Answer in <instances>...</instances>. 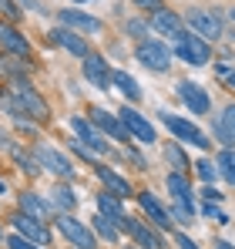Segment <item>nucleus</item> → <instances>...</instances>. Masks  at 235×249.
I'll return each mask as SVG.
<instances>
[{
    "label": "nucleus",
    "instance_id": "nucleus-1",
    "mask_svg": "<svg viewBox=\"0 0 235 249\" xmlns=\"http://www.w3.org/2000/svg\"><path fill=\"white\" fill-rule=\"evenodd\" d=\"M175 51H178V57L185 61V64H208L212 61V51H208V44L205 37H198V34H182V37H175Z\"/></svg>",
    "mask_w": 235,
    "mask_h": 249
},
{
    "label": "nucleus",
    "instance_id": "nucleus-10",
    "mask_svg": "<svg viewBox=\"0 0 235 249\" xmlns=\"http://www.w3.org/2000/svg\"><path fill=\"white\" fill-rule=\"evenodd\" d=\"M118 118H121V124H124V128H128V135H134L138 142H145V145H151V142H155V128L145 122V118H141L138 111L124 108V111H121Z\"/></svg>",
    "mask_w": 235,
    "mask_h": 249
},
{
    "label": "nucleus",
    "instance_id": "nucleus-11",
    "mask_svg": "<svg viewBox=\"0 0 235 249\" xmlns=\"http://www.w3.org/2000/svg\"><path fill=\"white\" fill-rule=\"evenodd\" d=\"M178 98L192 108V115H208V94L201 91V84L182 81V84H178Z\"/></svg>",
    "mask_w": 235,
    "mask_h": 249
},
{
    "label": "nucleus",
    "instance_id": "nucleus-13",
    "mask_svg": "<svg viewBox=\"0 0 235 249\" xmlns=\"http://www.w3.org/2000/svg\"><path fill=\"white\" fill-rule=\"evenodd\" d=\"M124 232H128L141 249H165V243L158 239L151 229H145V222H138V219H124Z\"/></svg>",
    "mask_w": 235,
    "mask_h": 249
},
{
    "label": "nucleus",
    "instance_id": "nucleus-8",
    "mask_svg": "<svg viewBox=\"0 0 235 249\" xmlns=\"http://www.w3.org/2000/svg\"><path fill=\"white\" fill-rule=\"evenodd\" d=\"M71 128L78 131V142L84 145V148H91V152H98V155H104V152H108V142L101 138V131H98L91 122H84L81 115L71 118Z\"/></svg>",
    "mask_w": 235,
    "mask_h": 249
},
{
    "label": "nucleus",
    "instance_id": "nucleus-28",
    "mask_svg": "<svg viewBox=\"0 0 235 249\" xmlns=\"http://www.w3.org/2000/svg\"><path fill=\"white\" fill-rule=\"evenodd\" d=\"M218 172L225 175V182H232V185H235V152H232V148L218 152Z\"/></svg>",
    "mask_w": 235,
    "mask_h": 249
},
{
    "label": "nucleus",
    "instance_id": "nucleus-5",
    "mask_svg": "<svg viewBox=\"0 0 235 249\" xmlns=\"http://www.w3.org/2000/svg\"><path fill=\"white\" fill-rule=\"evenodd\" d=\"M138 61H141L148 71H168L171 51H168L161 41H145V44H138Z\"/></svg>",
    "mask_w": 235,
    "mask_h": 249
},
{
    "label": "nucleus",
    "instance_id": "nucleus-30",
    "mask_svg": "<svg viewBox=\"0 0 235 249\" xmlns=\"http://www.w3.org/2000/svg\"><path fill=\"white\" fill-rule=\"evenodd\" d=\"M165 159L171 162L175 168H188V162H185V155L178 152V145H165Z\"/></svg>",
    "mask_w": 235,
    "mask_h": 249
},
{
    "label": "nucleus",
    "instance_id": "nucleus-14",
    "mask_svg": "<svg viewBox=\"0 0 235 249\" xmlns=\"http://www.w3.org/2000/svg\"><path fill=\"white\" fill-rule=\"evenodd\" d=\"M168 192L175 196V206L185 209V212H195V202H192V189H188V182H185V175L182 172H171L168 175Z\"/></svg>",
    "mask_w": 235,
    "mask_h": 249
},
{
    "label": "nucleus",
    "instance_id": "nucleus-20",
    "mask_svg": "<svg viewBox=\"0 0 235 249\" xmlns=\"http://www.w3.org/2000/svg\"><path fill=\"white\" fill-rule=\"evenodd\" d=\"M50 37H54V41L61 44L64 51H71L74 57H81V61L87 57V44H84V37H78V34H74L71 27H57V31L50 34Z\"/></svg>",
    "mask_w": 235,
    "mask_h": 249
},
{
    "label": "nucleus",
    "instance_id": "nucleus-23",
    "mask_svg": "<svg viewBox=\"0 0 235 249\" xmlns=\"http://www.w3.org/2000/svg\"><path fill=\"white\" fill-rule=\"evenodd\" d=\"M111 84H115V88L124 94V98H128V101H138V98H141L138 81H134L131 74H124V71H111Z\"/></svg>",
    "mask_w": 235,
    "mask_h": 249
},
{
    "label": "nucleus",
    "instance_id": "nucleus-32",
    "mask_svg": "<svg viewBox=\"0 0 235 249\" xmlns=\"http://www.w3.org/2000/svg\"><path fill=\"white\" fill-rule=\"evenodd\" d=\"M124 27H128V34H131V37H145V31H148V27H145L141 20H128Z\"/></svg>",
    "mask_w": 235,
    "mask_h": 249
},
{
    "label": "nucleus",
    "instance_id": "nucleus-44",
    "mask_svg": "<svg viewBox=\"0 0 235 249\" xmlns=\"http://www.w3.org/2000/svg\"><path fill=\"white\" fill-rule=\"evenodd\" d=\"M24 3H31V0H24Z\"/></svg>",
    "mask_w": 235,
    "mask_h": 249
},
{
    "label": "nucleus",
    "instance_id": "nucleus-21",
    "mask_svg": "<svg viewBox=\"0 0 235 249\" xmlns=\"http://www.w3.org/2000/svg\"><path fill=\"white\" fill-rule=\"evenodd\" d=\"M98 209H101V215H104V219H111L115 226L124 229V219H128V215H124V209H121V199H118V196L101 192V196H98Z\"/></svg>",
    "mask_w": 235,
    "mask_h": 249
},
{
    "label": "nucleus",
    "instance_id": "nucleus-38",
    "mask_svg": "<svg viewBox=\"0 0 235 249\" xmlns=\"http://www.w3.org/2000/svg\"><path fill=\"white\" fill-rule=\"evenodd\" d=\"M215 249H235V246H229V243H215Z\"/></svg>",
    "mask_w": 235,
    "mask_h": 249
},
{
    "label": "nucleus",
    "instance_id": "nucleus-42",
    "mask_svg": "<svg viewBox=\"0 0 235 249\" xmlns=\"http://www.w3.org/2000/svg\"><path fill=\"white\" fill-rule=\"evenodd\" d=\"M232 17H235V7H232Z\"/></svg>",
    "mask_w": 235,
    "mask_h": 249
},
{
    "label": "nucleus",
    "instance_id": "nucleus-22",
    "mask_svg": "<svg viewBox=\"0 0 235 249\" xmlns=\"http://www.w3.org/2000/svg\"><path fill=\"white\" fill-rule=\"evenodd\" d=\"M215 138L225 142V145H235V105H229L225 115L215 122Z\"/></svg>",
    "mask_w": 235,
    "mask_h": 249
},
{
    "label": "nucleus",
    "instance_id": "nucleus-15",
    "mask_svg": "<svg viewBox=\"0 0 235 249\" xmlns=\"http://www.w3.org/2000/svg\"><path fill=\"white\" fill-rule=\"evenodd\" d=\"M61 20H64L67 27L87 31V34H101V31H104V24H101L98 17H91V14H81V10H71V7H64V10H61Z\"/></svg>",
    "mask_w": 235,
    "mask_h": 249
},
{
    "label": "nucleus",
    "instance_id": "nucleus-27",
    "mask_svg": "<svg viewBox=\"0 0 235 249\" xmlns=\"http://www.w3.org/2000/svg\"><path fill=\"white\" fill-rule=\"evenodd\" d=\"M91 229H94L101 239H108V243H118V226H111V219H104L101 212L91 219Z\"/></svg>",
    "mask_w": 235,
    "mask_h": 249
},
{
    "label": "nucleus",
    "instance_id": "nucleus-24",
    "mask_svg": "<svg viewBox=\"0 0 235 249\" xmlns=\"http://www.w3.org/2000/svg\"><path fill=\"white\" fill-rule=\"evenodd\" d=\"M98 178H101V182H104V185L115 192L118 199H128V196H131V185H128V182H124L118 172H111V168H98Z\"/></svg>",
    "mask_w": 235,
    "mask_h": 249
},
{
    "label": "nucleus",
    "instance_id": "nucleus-12",
    "mask_svg": "<svg viewBox=\"0 0 235 249\" xmlns=\"http://www.w3.org/2000/svg\"><path fill=\"white\" fill-rule=\"evenodd\" d=\"M0 47L10 51V54H17V57H31V44L24 41V34L17 27L3 24V20H0Z\"/></svg>",
    "mask_w": 235,
    "mask_h": 249
},
{
    "label": "nucleus",
    "instance_id": "nucleus-2",
    "mask_svg": "<svg viewBox=\"0 0 235 249\" xmlns=\"http://www.w3.org/2000/svg\"><path fill=\"white\" fill-rule=\"evenodd\" d=\"M57 229L67 236V243H74L78 249H98V239H94V229L78 222L74 215H57Z\"/></svg>",
    "mask_w": 235,
    "mask_h": 249
},
{
    "label": "nucleus",
    "instance_id": "nucleus-33",
    "mask_svg": "<svg viewBox=\"0 0 235 249\" xmlns=\"http://www.w3.org/2000/svg\"><path fill=\"white\" fill-rule=\"evenodd\" d=\"M131 3L145 7V10H151V14H158V10H165V7H161V0H131Z\"/></svg>",
    "mask_w": 235,
    "mask_h": 249
},
{
    "label": "nucleus",
    "instance_id": "nucleus-29",
    "mask_svg": "<svg viewBox=\"0 0 235 249\" xmlns=\"http://www.w3.org/2000/svg\"><path fill=\"white\" fill-rule=\"evenodd\" d=\"M195 172L205 178V182H215V178H218V165H212L208 159H201V162L195 165Z\"/></svg>",
    "mask_w": 235,
    "mask_h": 249
},
{
    "label": "nucleus",
    "instance_id": "nucleus-40",
    "mask_svg": "<svg viewBox=\"0 0 235 249\" xmlns=\"http://www.w3.org/2000/svg\"><path fill=\"white\" fill-rule=\"evenodd\" d=\"M0 192H7V182H0Z\"/></svg>",
    "mask_w": 235,
    "mask_h": 249
},
{
    "label": "nucleus",
    "instance_id": "nucleus-36",
    "mask_svg": "<svg viewBox=\"0 0 235 249\" xmlns=\"http://www.w3.org/2000/svg\"><path fill=\"white\" fill-rule=\"evenodd\" d=\"M3 148H7L10 155H14V148H17V145L10 142V135H7V131H0V152H3Z\"/></svg>",
    "mask_w": 235,
    "mask_h": 249
},
{
    "label": "nucleus",
    "instance_id": "nucleus-19",
    "mask_svg": "<svg viewBox=\"0 0 235 249\" xmlns=\"http://www.w3.org/2000/svg\"><path fill=\"white\" fill-rule=\"evenodd\" d=\"M151 27H155L158 34H168V37H182V34H185V31H182V17L171 14V10L151 14Z\"/></svg>",
    "mask_w": 235,
    "mask_h": 249
},
{
    "label": "nucleus",
    "instance_id": "nucleus-34",
    "mask_svg": "<svg viewBox=\"0 0 235 249\" xmlns=\"http://www.w3.org/2000/svg\"><path fill=\"white\" fill-rule=\"evenodd\" d=\"M205 215H208V219H218V222H229V219H225V212H222V209H215V206H205Z\"/></svg>",
    "mask_w": 235,
    "mask_h": 249
},
{
    "label": "nucleus",
    "instance_id": "nucleus-9",
    "mask_svg": "<svg viewBox=\"0 0 235 249\" xmlns=\"http://www.w3.org/2000/svg\"><path fill=\"white\" fill-rule=\"evenodd\" d=\"M17 98H20V108H24V115L31 111L37 122H47V118H50V108L44 105V98H40L34 88H27V84H17Z\"/></svg>",
    "mask_w": 235,
    "mask_h": 249
},
{
    "label": "nucleus",
    "instance_id": "nucleus-25",
    "mask_svg": "<svg viewBox=\"0 0 235 249\" xmlns=\"http://www.w3.org/2000/svg\"><path fill=\"white\" fill-rule=\"evenodd\" d=\"M50 199H54V209H61V215H71V212L78 209V196H74L67 185H57V189L50 192Z\"/></svg>",
    "mask_w": 235,
    "mask_h": 249
},
{
    "label": "nucleus",
    "instance_id": "nucleus-18",
    "mask_svg": "<svg viewBox=\"0 0 235 249\" xmlns=\"http://www.w3.org/2000/svg\"><path fill=\"white\" fill-rule=\"evenodd\" d=\"M138 202H141V209L151 215V222H155L158 229H171V215H168L165 206L155 199V192H138Z\"/></svg>",
    "mask_w": 235,
    "mask_h": 249
},
{
    "label": "nucleus",
    "instance_id": "nucleus-17",
    "mask_svg": "<svg viewBox=\"0 0 235 249\" xmlns=\"http://www.w3.org/2000/svg\"><path fill=\"white\" fill-rule=\"evenodd\" d=\"M91 122L98 124L101 131H108L111 138H118V142H128V138H131V135H128V128L118 122L111 111H104V108H94V111H91Z\"/></svg>",
    "mask_w": 235,
    "mask_h": 249
},
{
    "label": "nucleus",
    "instance_id": "nucleus-7",
    "mask_svg": "<svg viewBox=\"0 0 235 249\" xmlns=\"http://www.w3.org/2000/svg\"><path fill=\"white\" fill-rule=\"evenodd\" d=\"M10 222H14L17 236H24V239H31V243H37V246H47V243H50V232L40 226V219H34V215L17 212V215H10Z\"/></svg>",
    "mask_w": 235,
    "mask_h": 249
},
{
    "label": "nucleus",
    "instance_id": "nucleus-37",
    "mask_svg": "<svg viewBox=\"0 0 235 249\" xmlns=\"http://www.w3.org/2000/svg\"><path fill=\"white\" fill-rule=\"evenodd\" d=\"M201 196H205V199H208V202H218V199H222V196H218V192H215V189H212V185H208V189H205V192H201Z\"/></svg>",
    "mask_w": 235,
    "mask_h": 249
},
{
    "label": "nucleus",
    "instance_id": "nucleus-43",
    "mask_svg": "<svg viewBox=\"0 0 235 249\" xmlns=\"http://www.w3.org/2000/svg\"><path fill=\"white\" fill-rule=\"evenodd\" d=\"M0 239H3V232H0Z\"/></svg>",
    "mask_w": 235,
    "mask_h": 249
},
{
    "label": "nucleus",
    "instance_id": "nucleus-39",
    "mask_svg": "<svg viewBox=\"0 0 235 249\" xmlns=\"http://www.w3.org/2000/svg\"><path fill=\"white\" fill-rule=\"evenodd\" d=\"M229 84H232V88H235V71H232V74H229Z\"/></svg>",
    "mask_w": 235,
    "mask_h": 249
},
{
    "label": "nucleus",
    "instance_id": "nucleus-41",
    "mask_svg": "<svg viewBox=\"0 0 235 249\" xmlns=\"http://www.w3.org/2000/svg\"><path fill=\"white\" fill-rule=\"evenodd\" d=\"M74 3H84V0H74Z\"/></svg>",
    "mask_w": 235,
    "mask_h": 249
},
{
    "label": "nucleus",
    "instance_id": "nucleus-3",
    "mask_svg": "<svg viewBox=\"0 0 235 249\" xmlns=\"http://www.w3.org/2000/svg\"><path fill=\"white\" fill-rule=\"evenodd\" d=\"M188 27L195 31L198 37H208V41H218L222 37V20H218V14H212V10H205V7H195V10H188Z\"/></svg>",
    "mask_w": 235,
    "mask_h": 249
},
{
    "label": "nucleus",
    "instance_id": "nucleus-35",
    "mask_svg": "<svg viewBox=\"0 0 235 249\" xmlns=\"http://www.w3.org/2000/svg\"><path fill=\"white\" fill-rule=\"evenodd\" d=\"M175 243H178V249H198L195 243H192V239L185 236V232H178V236H175Z\"/></svg>",
    "mask_w": 235,
    "mask_h": 249
},
{
    "label": "nucleus",
    "instance_id": "nucleus-4",
    "mask_svg": "<svg viewBox=\"0 0 235 249\" xmlns=\"http://www.w3.org/2000/svg\"><path fill=\"white\" fill-rule=\"evenodd\" d=\"M161 124H165L171 135H178L182 142H192L195 148H208V145H212V142H208L192 122H185V118H178V115H171V111H161Z\"/></svg>",
    "mask_w": 235,
    "mask_h": 249
},
{
    "label": "nucleus",
    "instance_id": "nucleus-16",
    "mask_svg": "<svg viewBox=\"0 0 235 249\" xmlns=\"http://www.w3.org/2000/svg\"><path fill=\"white\" fill-rule=\"evenodd\" d=\"M84 78H87V81L94 84V88L108 91V84H111V71H108V64H104L101 57L87 54V57H84Z\"/></svg>",
    "mask_w": 235,
    "mask_h": 249
},
{
    "label": "nucleus",
    "instance_id": "nucleus-6",
    "mask_svg": "<svg viewBox=\"0 0 235 249\" xmlns=\"http://www.w3.org/2000/svg\"><path fill=\"white\" fill-rule=\"evenodd\" d=\"M37 165L47 168V172H54V175H61V178H74V165H71V159L61 155V152L50 148V145H37Z\"/></svg>",
    "mask_w": 235,
    "mask_h": 249
},
{
    "label": "nucleus",
    "instance_id": "nucleus-26",
    "mask_svg": "<svg viewBox=\"0 0 235 249\" xmlns=\"http://www.w3.org/2000/svg\"><path fill=\"white\" fill-rule=\"evenodd\" d=\"M20 212H27V215H34V219H44V215L50 212V206H47L40 196H34V192H24V196H20Z\"/></svg>",
    "mask_w": 235,
    "mask_h": 249
},
{
    "label": "nucleus",
    "instance_id": "nucleus-31",
    "mask_svg": "<svg viewBox=\"0 0 235 249\" xmlns=\"http://www.w3.org/2000/svg\"><path fill=\"white\" fill-rule=\"evenodd\" d=\"M7 246L10 249H37V243H31V239H24V236H10Z\"/></svg>",
    "mask_w": 235,
    "mask_h": 249
}]
</instances>
